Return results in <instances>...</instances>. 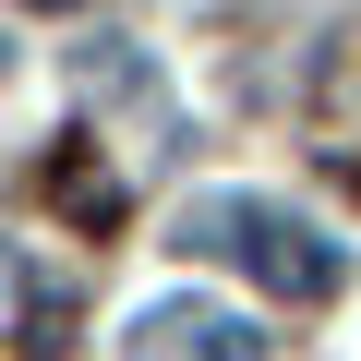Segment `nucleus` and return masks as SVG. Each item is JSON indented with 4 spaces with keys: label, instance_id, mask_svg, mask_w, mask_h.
Here are the masks:
<instances>
[{
    "label": "nucleus",
    "instance_id": "3",
    "mask_svg": "<svg viewBox=\"0 0 361 361\" xmlns=\"http://www.w3.org/2000/svg\"><path fill=\"white\" fill-rule=\"evenodd\" d=\"M25 13H85V0H25Z\"/></svg>",
    "mask_w": 361,
    "mask_h": 361
},
{
    "label": "nucleus",
    "instance_id": "2",
    "mask_svg": "<svg viewBox=\"0 0 361 361\" xmlns=\"http://www.w3.org/2000/svg\"><path fill=\"white\" fill-rule=\"evenodd\" d=\"M49 193H61V217H109V205H121V193H109V169H85V157L49 169Z\"/></svg>",
    "mask_w": 361,
    "mask_h": 361
},
{
    "label": "nucleus",
    "instance_id": "1",
    "mask_svg": "<svg viewBox=\"0 0 361 361\" xmlns=\"http://www.w3.org/2000/svg\"><path fill=\"white\" fill-rule=\"evenodd\" d=\"M180 241H193V253H229V265H253V277H265V289H289V301H325V289L349 277L325 229H301V217H277V205H253V193H205L193 217H180Z\"/></svg>",
    "mask_w": 361,
    "mask_h": 361
}]
</instances>
